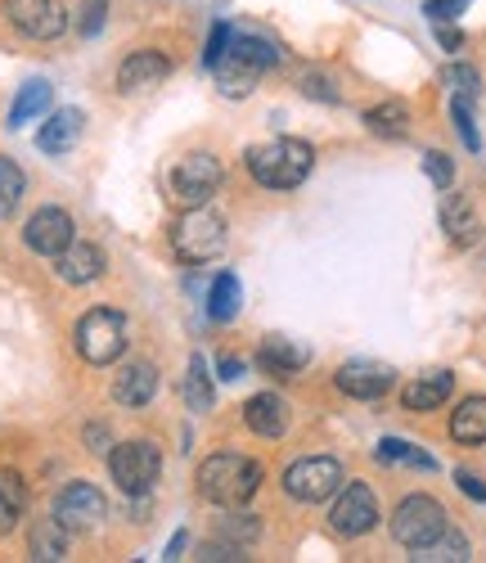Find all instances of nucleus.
I'll return each instance as SVG.
<instances>
[{
    "label": "nucleus",
    "instance_id": "1",
    "mask_svg": "<svg viewBox=\"0 0 486 563\" xmlns=\"http://www.w3.org/2000/svg\"><path fill=\"white\" fill-rule=\"evenodd\" d=\"M257 487H262V464L248 460V455L217 451L199 468V496L212 500V505H225V509L248 505L257 496Z\"/></svg>",
    "mask_w": 486,
    "mask_h": 563
},
{
    "label": "nucleus",
    "instance_id": "2",
    "mask_svg": "<svg viewBox=\"0 0 486 563\" xmlns=\"http://www.w3.org/2000/svg\"><path fill=\"white\" fill-rule=\"evenodd\" d=\"M316 154L307 140H266V145L248 150V172L262 190H298V185L311 176Z\"/></svg>",
    "mask_w": 486,
    "mask_h": 563
},
{
    "label": "nucleus",
    "instance_id": "3",
    "mask_svg": "<svg viewBox=\"0 0 486 563\" xmlns=\"http://www.w3.org/2000/svg\"><path fill=\"white\" fill-rule=\"evenodd\" d=\"M270 64H279L275 45L262 41V36H243L239 32V36H230L225 55L212 64V73H217V86L225 90V96H248Z\"/></svg>",
    "mask_w": 486,
    "mask_h": 563
},
{
    "label": "nucleus",
    "instance_id": "4",
    "mask_svg": "<svg viewBox=\"0 0 486 563\" xmlns=\"http://www.w3.org/2000/svg\"><path fill=\"white\" fill-rule=\"evenodd\" d=\"M172 253L189 266H203L212 257L225 253V217L212 212L208 203L203 208H185L172 225Z\"/></svg>",
    "mask_w": 486,
    "mask_h": 563
},
{
    "label": "nucleus",
    "instance_id": "5",
    "mask_svg": "<svg viewBox=\"0 0 486 563\" xmlns=\"http://www.w3.org/2000/svg\"><path fill=\"white\" fill-rule=\"evenodd\" d=\"M343 483H347V468L333 455H307V460L284 468V492L298 505H320V500L343 492Z\"/></svg>",
    "mask_w": 486,
    "mask_h": 563
},
{
    "label": "nucleus",
    "instance_id": "6",
    "mask_svg": "<svg viewBox=\"0 0 486 563\" xmlns=\"http://www.w3.org/2000/svg\"><path fill=\"white\" fill-rule=\"evenodd\" d=\"M77 352L90 365H113L126 352V316L113 307H95L77 320Z\"/></svg>",
    "mask_w": 486,
    "mask_h": 563
},
{
    "label": "nucleus",
    "instance_id": "7",
    "mask_svg": "<svg viewBox=\"0 0 486 563\" xmlns=\"http://www.w3.org/2000/svg\"><path fill=\"white\" fill-rule=\"evenodd\" d=\"M109 474H113L118 492H126V496H150L154 483H158V474H163V455H158L154 442H144V438L122 442V446L109 455Z\"/></svg>",
    "mask_w": 486,
    "mask_h": 563
},
{
    "label": "nucleus",
    "instance_id": "8",
    "mask_svg": "<svg viewBox=\"0 0 486 563\" xmlns=\"http://www.w3.org/2000/svg\"><path fill=\"white\" fill-rule=\"evenodd\" d=\"M446 528H451V523H446L442 500L419 496V492L406 496V500L397 505V514H393V537H397V545H406V550H423V545H432Z\"/></svg>",
    "mask_w": 486,
    "mask_h": 563
},
{
    "label": "nucleus",
    "instance_id": "9",
    "mask_svg": "<svg viewBox=\"0 0 486 563\" xmlns=\"http://www.w3.org/2000/svg\"><path fill=\"white\" fill-rule=\"evenodd\" d=\"M221 180H225V172H221V163L212 154H203V150L185 154L176 163V172H172V199L180 208H203L221 190Z\"/></svg>",
    "mask_w": 486,
    "mask_h": 563
},
{
    "label": "nucleus",
    "instance_id": "10",
    "mask_svg": "<svg viewBox=\"0 0 486 563\" xmlns=\"http://www.w3.org/2000/svg\"><path fill=\"white\" fill-rule=\"evenodd\" d=\"M329 528L338 537H347V541L374 532L378 528V500H374V492L365 483H347V492L338 496V505L329 509Z\"/></svg>",
    "mask_w": 486,
    "mask_h": 563
},
{
    "label": "nucleus",
    "instance_id": "11",
    "mask_svg": "<svg viewBox=\"0 0 486 563\" xmlns=\"http://www.w3.org/2000/svg\"><path fill=\"white\" fill-rule=\"evenodd\" d=\"M5 14L32 41H55L68 27V14L59 0H5Z\"/></svg>",
    "mask_w": 486,
    "mask_h": 563
},
{
    "label": "nucleus",
    "instance_id": "12",
    "mask_svg": "<svg viewBox=\"0 0 486 563\" xmlns=\"http://www.w3.org/2000/svg\"><path fill=\"white\" fill-rule=\"evenodd\" d=\"M104 514H109V505H104L100 487H90V483H68L59 492V500H55V519L68 532H90L95 523L104 519Z\"/></svg>",
    "mask_w": 486,
    "mask_h": 563
},
{
    "label": "nucleus",
    "instance_id": "13",
    "mask_svg": "<svg viewBox=\"0 0 486 563\" xmlns=\"http://www.w3.org/2000/svg\"><path fill=\"white\" fill-rule=\"evenodd\" d=\"M23 244L41 257H59L73 244V217L64 208H41L32 212V221L23 225Z\"/></svg>",
    "mask_w": 486,
    "mask_h": 563
},
{
    "label": "nucleus",
    "instance_id": "14",
    "mask_svg": "<svg viewBox=\"0 0 486 563\" xmlns=\"http://www.w3.org/2000/svg\"><path fill=\"white\" fill-rule=\"evenodd\" d=\"M397 384V374L378 361H347L338 365V393H347L356 401H378L387 388Z\"/></svg>",
    "mask_w": 486,
    "mask_h": 563
},
{
    "label": "nucleus",
    "instance_id": "15",
    "mask_svg": "<svg viewBox=\"0 0 486 563\" xmlns=\"http://www.w3.org/2000/svg\"><path fill=\"white\" fill-rule=\"evenodd\" d=\"M154 393H158V365L131 361V365L118 369V379H113V401H118V406L140 410V406L154 401Z\"/></svg>",
    "mask_w": 486,
    "mask_h": 563
},
{
    "label": "nucleus",
    "instance_id": "16",
    "mask_svg": "<svg viewBox=\"0 0 486 563\" xmlns=\"http://www.w3.org/2000/svg\"><path fill=\"white\" fill-rule=\"evenodd\" d=\"M167 73H172V59L167 55H158V51H135V55H126L122 59V68H118V86L126 90H154L158 81H167Z\"/></svg>",
    "mask_w": 486,
    "mask_h": 563
},
{
    "label": "nucleus",
    "instance_id": "17",
    "mask_svg": "<svg viewBox=\"0 0 486 563\" xmlns=\"http://www.w3.org/2000/svg\"><path fill=\"white\" fill-rule=\"evenodd\" d=\"M451 393H455V374L432 369V374H419L415 384L401 388V406L415 410V415H428V410H437V406H446Z\"/></svg>",
    "mask_w": 486,
    "mask_h": 563
},
{
    "label": "nucleus",
    "instance_id": "18",
    "mask_svg": "<svg viewBox=\"0 0 486 563\" xmlns=\"http://www.w3.org/2000/svg\"><path fill=\"white\" fill-rule=\"evenodd\" d=\"M243 424H248L257 438H284L288 433V401L275 393H257L243 406Z\"/></svg>",
    "mask_w": 486,
    "mask_h": 563
},
{
    "label": "nucleus",
    "instance_id": "19",
    "mask_svg": "<svg viewBox=\"0 0 486 563\" xmlns=\"http://www.w3.org/2000/svg\"><path fill=\"white\" fill-rule=\"evenodd\" d=\"M442 225H446V240L455 249H473L482 240V221L473 212V203L464 195H446L442 199Z\"/></svg>",
    "mask_w": 486,
    "mask_h": 563
},
{
    "label": "nucleus",
    "instance_id": "20",
    "mask_svg": "<svg viewBox=\"0 0 486 563\" xmlns=\"http://www.w3.org/2000/svg\"><path fill=\"white\" fill-rule=\"evenodd\" d=\"M81 109H59V113H51V122H45L41 131H36V150L41 154H68L73 145H77V135H81Z\"/></svg>",
    "mask_w": 486,
    "mask_h": 563
},
{
    "label": "nucleus",
    "instance_id": "21",
    "mask_svg": "<svg viewBox=\"0 0 486 563\" xmlns=\"http://www.w3.org/2000/svg\"><path fill=\"white\" fill-rule=\"evenodd\" d=\"M55 262H59L55 271L68 279V285H90V279L104 275V253L95 249V244H77V240H73Z\"/></svg>",
    "mask_w": 486,
    "mask_h": 563
},
{
    "label": "nucleus",
    "instance_id": "22",
    "mask_svg": "<svg viewBox=\"0 0 486 563\" xmlns=\"http://www.w3.org/2000/svg\"><path fill=\"white\" fill-rule=\"evenodd\" d=\"M451 438L460 446H482L486 442V397H464L451 415Z\"/></svg>",
    "mask_w": 486,
    "mask_h": 563
},
{
    "label": "nucleus",
    "instance_id": "23",
    "mask_svg": "<svg viewBox=\"0 0 486 563\" xmlns=\"http://www.w3.org/2000/svg\"><path fill=\"white\" fill-rule=\"evenodd\" d=\"M365 126H369L374 135H383V140H401V135L410 131V109H406L401 100H383V104H374V109L365 113Z\"/></svg>",
    "mask_w": 486,
    "mask_h": 563
},
{
    "label": "nucleus",
    "instance_id": "24",
    "mask_svg": "<svg viewBox=\"0 0 486 563\" xmlns=\"http://www.w3.org/2000/svg\"><path fill=\"white\" fill-rule=\"evenodd\" d=\"M257 361H262L270 374H298V369L311 361V352L298 347V343H288V339H266Z\"/></svg>",
    "mask_w": 486,
    "mask_h": 563
},
{
    "label": "nucleus",
    "instance_id": "25",
    "mask_svg": "<svg viewBox=\"0 0 486 563\" xmlns=\"http://www.w3.org/2000/svg\"><path fill=\"white\" fill-rule=\"evenodd\" d=\"M239 302H243L239 275L221 271V275L212 279V294H208V316H212V320H234V316H239Z\"/></svg>",
    "mask_w": 486,
    "mask_h": 563
},
{
    "label": "nucleus",
    "instance_id": "26",
    "mask_svg": "<svg viewBox=\"0 0 486 563\" xmlns=\"http://www.w3.org/2000/svg\"><path fill=\"white\" fill-rule=\"evenodd\" d=\"M45 109H51V81H27L23 90H19V100L10 104V126H23V122H32V118H41Z\"/></svg>",
    "mask_w": 486,
    "mask_h": 563
},
{
    "label": "nucleus",
    "instance_id": "27",
    "mask_svg": "<svg viewBox=\"0 0 486 563\" xmlns=\"http://www.w3.org/2000/svg\"><path fill=\"white\" fill-rule=\"evenodd\" d=\"M68 554V528L59 519H45L32 528V559H64Z\"/></svg>",
    "mask_w": 486,
    "mask_h": 563
},
{
    "label": "nucleus",
    "instance_id": "28",
    "mask_svg": "<svg viewBox=\"0 0 486 563\" xmlns=\"http://www.w3.org/2000/svg\"><path fill=\"white\" fill-rule=\"evenodd\" d=\"M185 401L189 410H212V374H208V361L203 356H194L189 361V374H185Z\"/></svg>",
    "mask_w": 486,
    "mask_h": 563
},
{
    "label": "nucleus",
    "instance_id": "29",
    "mask_svg": "<svg viewBox=\"0 0 486 563\" xmlns=\"http://www.w3.org/2000/svg\"><path fill=\"white\" fill-rule=\"evenodd\" d=\"M415 559H423V563H464L468 559V541L460 537V532H442L432 545H423V550H415Z\"/></svg>",
    "mask_w": 486,
    "mask_h": 563
},
{
    "label": "nucleus",
    "instance_id": "30",
    "mask_svg": "<svg viewBox=\"0 0 486 563\" xmlns=\"http://www.w3.org/2000/svg\"><path fill=\"white\" fill-rule=\"evenodd\" d=\"M374 455H378L383 464H415V468H437V460H432V455H423L419 446H410V442H401V438H383V442L374 446Z\"/></svg>",
    "mask_w": 486,
    "mask_h": 563
},
{
    "label": "nucleus",
    "instance_id": "31",
    "mask_svg": "<svg viewBox=\"0 0 486 563\" xmlns=\"http://www.w3.org/2000/svg\"><path fill=\"white\" fill-rule=\"evenodd\" d=\"M23 190H27L23 167H19V163H10V158H0V221H5V217L19 208Z\"/></svg>",
    "mask_w": 486,
    "mask_h": 563
},
{
    "label": "nucleus",
    "instance_id": "32",
    "mask_svg": "<svg viewBox=\"0 0 486 563\" xmlns=\"http://www.w3.org/2000/svg\"><path fill=\"white\" fill-rule=\"evenodd\" d=\"M423 172H428V180L437 185V190H451V185H455V163L446 154H437V150L423 158Z\"/></svg>",
    "mask_w": 486,
    "mask_h": 563
},
{
    "label": "nucleus",
    "instance_id": "33",
    "mask_svg": "<svg viewBox=\"0 0 486 563\" xmlns=\"http://www.w3.org/2000/svg\"><path fill=\"white\" fill-rule=\"evenodd\" d=\"M451 118H455V126H460V135H464V145L477 154V150H482V135H477V126H473V109H468V100H455V104H451Z\"/></svg>",
    "mask_w": 486,
    "mask_h": 563
},
{
    "label": "nucleus",
    "instance_id": "34",
    "mask_svg": "<svg viewBox=\"0 0 486 563\" xmlns=\"http://www.w3.org/2000/svg\"><path fill=\"white\" fill-rule=\"evenodd\" d=\"M257 519H253V514H230V523H225V537L230 541H239V545H253L257 541Z\"/></svg>",
    "mask_w": 486,
    "mask_h": 563
},
{
    "label": "nucleus",
    "instance_id": "35",
    "mask_svg": "<svg viewBox=\"0 0 486 563\" xmlns=\"http://www.w3.org/2000/svg\"><path fill=\"white\" fill-rule=\"evenodd\" d=\"M0 496H5L10 505H27V487H23V478L14 474V468H0Z\"/></svg>",
    "mask_w": 486,
    "mask_h": 563
},
{
    "label": "nucleus",
    "instance_id": "36",
    "mask_svg": "<svg viewBox=\"0 0 486 563\" xmlns=\"http://www.w3.org/2000/svg\"><path fill=\"white\" fill-rule=\"evenodd\" d=\"M460 10H468V0H428V5H423V14H428L432 23H446V19H455Z\"/></svg>",
    "mask_w": 486,
    "mask_h": 563
},
{
    "label": "nucleus",
    "instance_id": "37",
    "mask_svg": "<svg viewBox=\"0 0 486 563\" xmlns=\"http://www.w3.org/2000/svg\"><path fill=\"white\" fill-rule=\"evenodd\" d=\"M230 36H234V32H230L225 23H217V27H212V36H208V51H203V64H208V68H212V64H217V59L225 55V45H230Z\"/></svg>",
    "mask_w": 486,
    "mask_h": 563
},
{
    "label": "nucleus",
    "instance_id": "38",
    "mask_svg": "<svg viewBox=\"0 0 486 563\" xmlns=\"http://www.w3.org/2000/svg\"><path fill=\"white\" fill-rule=\"evenodd\" d=\"M302 90H307V96H316V100H324V104H338L333 81H329V77H320V73H316V77H307V81H302Z\"/></svg>",
    "mask_w": 486,
    "mask_h": 563
},
{
    "label": "nucleus",
    "instance_id": "39",
    "mask_svg": "<svg viewBox=\"0 0 486 563\" xmlns=\"http://www.w3.org/2000/svg\"><path fill=\"white\" fill-rule=\"evenodd\" d=\"M104 5H109V0H90V5H86V19H81V36H95V32L104 27Z\"/></svg>",
    "mask_w": 486,
    "mask_h": 563
},
{
    "label": "nucleus",
    "instance_id": "40",
    "mask_svg": "<svg viewBox=\"0 0 486 563\" xmlns=\"http://www.w3.org/2000/svg\"><path fill=\"white\" fill-rule=\"evenodd\" d=\"M455 483H460V492H464L468 500H477V505L486 500V483H482L477 474H468V468H460V474H455Z\"/></svg>",
    "mask_w": 486,
    "mask_h": 563
},
{
    "label": "nucleus",
    "instance_id": "41",
    "mask_svg": "<svg viewBox=\"0 0 486 563\" xmlns=\"http://www.w3.org/2000/svg\"><path fill=\"white\" fill-rule=\"evenodd\" d=\"M446 81H451V86H460L464 96H473V90H477V73H473V68H451V73H446Z\"/></svg>",
    "mask_w": 486,
    "mask_h": 563
},
{
    "label": "nucleus",
    "instance_id": "42",
    "mask_svg": "<svg viewBox=\"0 0 486 563\" xmlns=\"http://www.w3.org/2000/svg\"><path fill=\"white\" fill-rule=\"evenodd\" d=\"M19 505H10L5 496H0V537H5V532H14V523H19Z\"/></svg>",
    "mask_w": 486,
    "mask_h": 563
},
{
    "label": "nucleus",
    "instance_id": "43",
    "mask_svg": "<svg viewBox=\"0 0 486 563\" xmlns=\"http://www.w3.org/2000/svg\"><path fill=\"white\" fill-rule=\"evenodd\" d=\"M199 559H208V563H217V559H243V545H208Z\"/></svg>",
    "mask_w": 486,
    "mask_h": 563
},
{
    "label": "nucleus",
    "instance_id": "44",
    "mask_svg": "<svg viewBox=\"0 0 486 563\" xmlns=\"http://www.w3.org/2000/svg\"><path fill=\"white\" fill-rule=\"evenodd\" d=\"M217 369H221V379H243V361L239 356H221Z\"/></svg>",
    "mask_w": 486,
    "mask_h": 563
},
{
    "label": "nucleus",
    "instance_id": "45",
    "mask_svg": "<svg viewBox=\"0 0 486 563\" xmlns=\"http://www.w3.org/2000/svg\"><path fill=\"white\" fill-rule=\"evenodd\" d=\"M437 41H442L446 51H460V45H464V36H460L455 27H437Z\"/></svg>",
    "mask_w": 486,
    "mask_h": 563
},
{
    "label": "nucleus",
    "instance_id": "46",
    "mask_svg": "<svg viewBox=\"0 0 486 563\" xmlns=\"http://www.w3.org/2000/svg\"><path fill=\"white\" fill-rule=\"evenodd\" d=\"M180 550H185V532H176V537H172V545H167V559H180Z\"/></svg>",
    "mask_w": 486,
    "mask_h": 563
}]
</instances>
